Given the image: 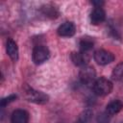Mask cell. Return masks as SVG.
<instances>
[{
    "label": "cell",
    "instance_id": "6da1fadb",
    "mask_svg": "<svg viewBox=\"0 0 123 123\" xmlns=\"http://www.w3.org/2000/svg\"><path fill=\"white\" fill-rule=\"evenodd\" d=\"M23 94L24 98L31 103L37 104V105H44L49 101V96L39 90H37L29 86L25 85L23 87Z\"/></svg>",
    "mask_w": 123,
    "mask_h": 123
},
{
    "label": "cell",
    "instance_id": "7a4b0ae2",
    "mask_svg": "<svg viewBox=\"0 0 123 123\" xmlns=\"http://www.w3.org/2000/svg\"><path fill=\"white\" fill-rule=\"evenodd\" d=\"M92 89L96 95L106 96L111 92L112 83L105 77H100V78L96 79V81L94 82V84L92 86Z\"/></svg>",
    "mask_w": 123,
    "mask_h": 123
},
{
    "label": "cell",
    "instance_id": "3957f363",
    "mask_svg": "<svg viewBox=\"0 0 123 123\" xmlns=\"http://www.w3.org/2000/svg\"><path fill=\"white\" fill-rule=\"evenodd\" d=\"M79 79L85 86H93L96 81V71L93 66L86 65L81 68L79 72Z\"/></svg>",
    "mask_w": 123,
    "mask_h": 123
},
{
    "label": "cell",
    "instance_id": "277c9868",
    "mask_svg": "<svg viewBox=\"0 0 123 123\" xmlns=\"http://www.w3.org/2000/svg\"><path fill=\"white\" fill-rule=\"evenodd\" d=\"M50 57L49 49L44 45H36L33 48L32 52V60L35 64H41L46 62Z\"/></svg>",
    "mask_w": 123,
    "mask_h": 123
},
{
    "label": "cell",
    "instance_id": "5b68a950",
    "mask_svg": "<svg viewBox=\"0 0 123 123\" xmlns=\"http://www.w3.org/2000/svg\"><path fill=\"white\" fill-rule=\"evenodd\" d=\"M94 61L100 65H107L114 61V55L105 49H98L93 54Z\"/></svg>",
    "mask_w": 123,
    "mask_h": 123
},
{
    "label": "cell",
    "instance_id": "8992f818",
    "mask_svg": "<svg viewBox=\"0 0 123 123\" xmlns=\"http://www.w3.org/2000/svg\"><path fill=\"white\" fill-rule=\"evenodd\" d=\"M57 33L60 37H73L76 33V26L73 22L66 21L62 25H60V27L57 30Z\"/></svg>",
    "mask_w": 123,
    "mask_h": 123
},
{
    "label": "cell",
    "instance_id": "52a82bcc",
    "mask_svg": "<svg viewBox=\"0 0 123 123\" xmlns=\"http://www.w3.org/2000/svg\"><path fill=\"white\" fill-rule=\"evenodd\" d=\"M70 58H71L72 62L76 66H81V67H84V66L87 65V62L89 61L88 53H85V52H82V51L72 52L71 55H70Z\"/></svg>",
    "mask_w": 123,
    "mask_h": 123
},
{
    "label": "cell",
    "instance_id": "ba28073f",
    "mask_svg": "<svg viewBox=\"0 0 123 123\" xmlns=\"http://www.w3.org/2000/svg\"><path fill=\"white\" fill-rule=\"evenodd\" d=\"M30 114L23 109H17L13 111L11 116L12 123H29Z\"/></svg>",
    "mask_w": 123,
    "mask_h": 123
},
{
    "label": "cell",
    "instance_id": "9c48e42d",
    "mask_svg": "<svg viewBox=\"0 0 123 123\" xmlns=\"http://www.w3.org/2000/svg\"><path fill=\"white\" fill-rule=\"evenodd\" d=\"M106 19V12L103 8H94L90 12V22L93 25H99Z\"/></svg>",
    "mask_w": 123,
    "mask_h": 123
},
{
    "label": "cell",
    "instance_id": "30bf717a",
    "mask_svg": "<svg viewBox=\"0 0 123 123\" xmlns=\"http://www.w3.org/2000/svg\"><path fill=\"white\" fill-rule=\"evenodd\" d=\"M6 51L10 59L13 62H16L18 60V46L16 42L12 39L8 38L6 41Z\"/></svg>",
    "mask_w": 123,
    "mask_h": 123
},
{
    "label": "cell",
    "instance_id": "8fae6325",
    "mask_svg": "<svg viewBox=\"0 0 123 123\" xmlns=\"http://www.w3.org/2000/svg\"><path fill=\"white\" fill-rule=\"evenodd\" d=\"M123 109V103L121 100L119 99H113L111 101H110L107 106H106V112L112 116V115H115L116 113H118L121 110Z\"/></svg>",
    "mask_w": 123,
    "mask_h": 123
},
{
    "label": "cell",
    "instance_id": "7c38bea8",
    "mask_svg": "<svg viewBox=\"0 0 123 123\" xmlns=\"http://www.w3.org/2000/svg\"><path fill=\"white\" fill-rule=\"evenodd\" d=\"M40 12L45 17L50 18V19H54V18H57L59 16V10L52 5L42 6L40 9Z\"/></svg>",
    "mask_w": 123,
    "mask_h": 123
},
{
    "label": "cell",
    "instance_id": "4fadbf2b",
    "mask_svg": "<svg viewBox=\"0 0 123 123\" xmlns=\"http://www.w3.org/2000/svg\"><path fill=\"white\" fill-rule=\"evenodd\" d=\"M94 46V40L92 37H82L79 41V47H80V51L85 52V53H88Z\"/></svg>",
    "mask_w": 123,
    "mask_h": 123
},
{
    "label": "cell",
    "instance_id": "5bb4252c",
    "mask_svg": "<svg viewBox=\"0 0 123 123\" xmlns=\"http://www.w3.org/2000/svg\"><path fill=\"white\" fill-rule=\"evenodd\" d=\"M111 78L115 81H119L123 78V62H119L115 65L111 72Z\"/></svg>",
    "mask_w": 123,
    "mask_h": 123
},
{
    "label": "cell",
    "instance_id": "9a60e30c",
    "mask_svg": "<svg viewBox=\"0 0 123 123\" xmlns=\"http://www.w3.org/2000/svg\"><path fill=\"white\" fill-rule=\"evenodd\" d=\"M91 116H92V111L90 110H86L80 114L78 123H87L91 119Z\"/></svg>",
    "mask_w": 123,
    "mask_h": 123
},
{
    "label": "cell",
    "instance_id": "2e32d148",
    "mask_svg": "<svg viewBox=\"0 0 123 123\" xmlns=\"http://www.w3.org/2000/svg\"><path fill=\"white\" fill-rule=\"evenodd\" d=\"M111 115H109L106 111H103V112H100L98 115H97V123H110L111 121Z\"/></svg>",
    "mask_w": 123,
    "mask_h": 123
},
{
    "label": "cell",
    "instance_id": "e0dca14e",
    "mask_svg": "<svg viewBox=\"0 0 123 123\" xmlns=\"http://www.w3.org/2000/svg\"><path fill=\"white\" fill-rule=\"evenodd\" d=\"M16 98H17V95H16V94H11V95H9V96H7V97H4V98L1 100V104H0V105H1L2 108H4V107L8 106L10 103L13 102Z\"/></svg>",
    "mask_w": 123,
    "mask_h": 123
},
{
    "label": "cell",
    "instance_id": "ac0fdd59",
    "mask_svg": "<svg viewBox=\"0 0 123 123\" xmlns=\"http://www.w3.org/2000/svg\"><path fill=\"white\" fill-rule=\"evenodd\" d=\"M118 123H123V122H118Z\"/></svg>",
    "mask_w": 123,
    "mask_h": 123
}]
</instances>
